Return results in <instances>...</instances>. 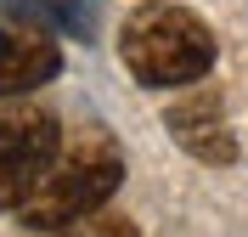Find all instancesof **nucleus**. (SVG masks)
I'll return each mask as SVG.
<instances>
[{
	"label": "nucleus",
	"mask_w": 248,
	"mask_h": 237,
	"mask_svg": "<svg viewBox=\"0 0 248 237\" xmlns=\"http://www.w3.org/2000/svg\"><path fill=\"white\" fill-rule=\"evenodd\" d=\"M119 57H124V68H130L136 85L175 91V85H198L215 68V34H209V23L198 12L153 0V6H136L124 17Z\"/></svg>",
	"instance_id": "nucleus-1"
},
{
	"label": "nucleus",
	"mask_w": 248,
	"mask_h": 237,
	"mask_svg": "<svg viewBox=\"0 0 248 237\" xmlns=\"http://www.w3.org/2000/svg\"><path fill=\"white\" fill-rule=\"evenodd\" d=\"M119 181H124L119 142H113L108 130L91 125V130H79L74 142L57 153V164L46 170V181L34 187V198L17 209V215H23L29 232H57V226H68V221L96 215V209L119 192Z\"/></svg>",
	"instance_id": "nucleus-2"
},
{
	"label": "nucleus",
	"mask_w": 248,
	"mask_h": 237,
	"mask_svg": "<svg viewBox=\"0 0 248 237\" xmlns=\"http://www.w3.org/2000/svg\"><path fill=\"white\" fill-rule=\"evenodd\" d=\"M62 153V125L46 108L0 113V209H23Z\"/></svg>",
	"instance_id": "nucleus-3"
},
{
	"label": "nucleus",
	"mask_w": 248,
	"mask_h": 237,
	"mask_svg": "<svg viewBox=\"0 0 248 237\" xmlns=\"http://www.w3.org/2000/svg\"><path fill=\"white\" fill-rule=\"evenodd\" d=\"M62 46L46 17L34 12H0V96H29L46 79H57Z\"/></svg>",
	"instance_id": "nucleus-4"
},
{
	"label": "nucleus",
	"mask_w": 248,
	"mask_h": 237,
	"mask_svg": "<svg viewBox=\"0 0 248 237\" xmlns=\"http://www.w3.org/2000/svg\"><path fill=\"white\" fill-rule=\"evenodd\" d=\"M164 125H170L175 147L192 153L198 164H232V158H237V130H232V119H226L220 91H192V96H181V102L164 113Z\"/></svg>",
	"instance_id": "nucleus-5"
},
{
	"label": "nucleus",
	"mask_w": 248,
	"mask_h": 237,
	"mask_svg": "<svg viewBox=\"0 0 248 237\" xmlns=\"http://www.w3.org/2000/svg\"><path fill=\"white\" fill-rule=\"evenodd\" d=\"M46 237H136V226L119 221V215H85V221H68Z\"/></svg>",
	"instance_id": "nucleus-6"
}]
</instances>
